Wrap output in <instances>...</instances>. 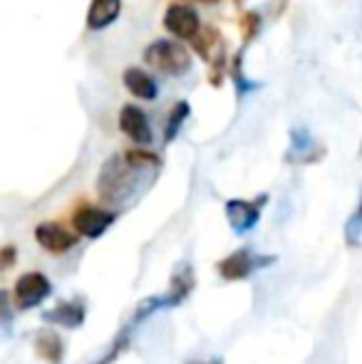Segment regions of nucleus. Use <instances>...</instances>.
Masks as SVG:
<instances>
[{
    "instance_id": "f03ea898",
    "label": "nucleus",
    "mask_w": 362,
    "mask_h": 364,
    "mask_svg": "<svg viewBox=\"0 0 362 364\" xmlns=\"http://www.w3.org/2000/svg\"><path fill=\"white\" fill-rule=\"evenodd\" d=\"M144 63L151 70L166 75V77H181L191 70V55L179 43L171 40H154L144 50Z\"/></svg>"
},
{
    "instance_id": "dca6fc26",
    "label": "nucleus",
    "mask_w": 362,
    "mask_h": 364,
    "mask_svg": "<svg viewBox=\"0 0 362 364\" xmlns=\"http://www.w3.org/2000/svg\"><path fill=\"white\" fill-rule=\"evenodd\" d=\"M313 149V136L308 129H293L290 132V156H300L303 161H308V151Z\"/></svg>"
},
{
    "instance_id": "a211bd4d",
    "label": "nucleus",
    "mask_w": 362,
    "mask_h": 364,
    "mask_svg": "<svg viewBox=\"0 0 362 364\" xmlns=\"http://www.w3.org/2000/svg\"><path fill=\"white\" fill-rule=\"evenodd\" d=\"M345 240H348V245H353V248H358L362 240V193H360L358 208L353 211V216L345 220Z\"/></svg>"
},
{
    "instance_id": "1a4fd4ad",
    "label": "nucleus",
    "mask_w": 362,
    "mask_h": 364,
    "mask_svg": "<svg viewBox=\"0 0 362 364\" xmlns=\"http://www.w3.org/2000/svg\"><path fill=\"white\" fill-rule=\"evenodd\" d=\"M119 129L129 136L134 144L149 146L151 144V127L147 114L137 105H124L119 112Z\"/></svg>"
},
{
    "instance_id": "f257e3e1",
    "label": "nucleus",
    "mask_w": 362,
    "mask_h": 364,
    "mask_svg": "<svg viewBox=\"0 0 362 364\" xmlns=\"http://www.w3.org/2000/svg\"><path fill=\"white\" fill-rule=\"evenodd\" d=\"M161 159L156 154L132 149L124 154H115L102 164V171L97 176V191L105 203H122L127 201L132 191L139 186L142 176L149 168H159Z\"/></svg>"
},
{
    "instance_id": "9b49d317",
    "label": "nucleus",
    "mask_w": 362,
    "mask_h": 364,
    "mask_svg": "<svg viewBox=\"0 0 362 364\" xmlns=\"http://www.w3.org/2000/svg\"><path fill=\"white\" fill-rule=\"evenodd\" d=\"M196 288V275H193V268L188 263H181L179 268L171 273L169 288L161 297H164V307L171 310V307H179L188 300V295Z\"/></svg>"
},
{
    "instance_id": "412c9836",
    "label": "nucleus",
    "mask_w": 362,
    "mask_h": 364,
    "mask_svg": "<svg viewBox=\"0 0 362 364\" xmlns=\"http://www.w3.org/2000/svg\"><path fill=\"white\" fill-rule=\"evenodd\" d=\"M10 317H13V310H10V297L5 290H0V327L8 325Z\"/></svg>"
},
{
    "instance_id": "4be33fe9",
    "label": "nucleus",
    "mask_w": 362,
    "mask_h": 364,
    "mask_svg": "<svg viewBox=\"0 0 362 364\" xmlns=\"http://www.w3.org/2000/svg\"><path fill=\"white\" fill-rule=\"evenodd\" d=\"M196 3H203V5H216V3H221V0H196Z\"/></svg>"
},
{
    "instance_id": "2eb2a0df",
    "label": "nucleus",
    "mask_w": 362,
    "mask_h": 364,
    "mask_svg": "<svg viewBox=\"0 0 362 364\" xmlns=\"http://www.w3.org/2000/svg\"><path fill=\"white\" fill-rule=\"evenodd\" d=\"M188 114H191V105H188L186 100L176 102V105L171 107L169 117H166V127H164V141H166V144L179 136V132H181L183 122L188 119Z\"/></svg>"
},
{
    "instance_id": "aec40b11",
    "label": "nucleus",
    "mask_w": 362,
    "mask_h": 364,
    "mask_svg": "<svg viewBox=\"0 0 362 364\" xmlns=\"http://www.w3.org/2000/svg\"><path fill=\"white\" fill-rule=\"evenodd\" d=\"M15 260H18V250H15L13 245H5V248L0 250V270L13 268Z\"/></svg>"
},
{
    "instance_id": "423d86ee",
    "label": "nucleus",
    "mask_w": 362,
    "mask_h": 364,
    "mask_svg": "<svg viewBox=\"0 0 362 364\" xmlns=\"http://www.w3.org/2000/svg\"><path fill=\"white\" fill-rule=\"evenodd\" d=\"M117 220L115 211H107V208L100 206H80L73 216V225H75V233L85 235V238H100V235L107 233L112 223Z\"/></svg>"
},
{
    "instance_id": "f3484780",
    "label": "nucleus",
    "mask_w": 362,
    "mask_h": 364,
    "mask_svg": "<svg viewBox=\"0 0 362 364\" xmlns=\"http://www.w3.org/2000/svg\"><path fill=\"white\" fill-rule=\"evenodd\" d=\"M159 310H166V307H164V297H161V295H151V297H147V300H142L139 305H137L134 315H132V327L142 325L147 317H151L154 312H159Z\"/></svg>"
},
{
    "instance_id": "ddd939ff",
    "label": "nucleus",
    "mask_w": 362,
    "mask_h": 364,
    "mask_svg": "<svg viewBox=\"0 0 362 364\" xmlns=\"http://www.w3.org/2000/svg\"><path fill=\"white\" fill-rule=\"evenodd\" d=\"M122 0H92L87 13V28L90 30H105L119 18Z\"/></svg>"
},
{
    "instance_id": "9d476101",
    "label": "nucleus",
    "mask_w": 362,
    "mask_h": 364,
    "mask_svg": "<svg viewBox=\"0 0 362 364\" xmlns=\"http://www.w3.org/2000/svg\"><path fill=\"white\" fill-rule=\"evenodd\" d=\"M43 320L48 322V325L78 330V327H82L85 320H87V307H85L82 300H63V302H58L53 310H45Z\"/></svg>"
},
{
    "instance_id": "5701e85b",
    "label": "nucleus",
    "mask_w": 362,
    "mask_h": 364,
    "mask_svg": "<svg viewBox=\"0 0 362 364\" xmlns=\"http://www.w3.org/2000/svg\"><path fill=\"white\" fill-rule=\"evenodd\" d=\"M191 364H223L221 360H213V362H191Z\"/></svg>"
},
{
    "instance_id": "7ed1b4c3",
    "label": "nucleus",
    "mask_w": 362,
    "mask_h": 364,
    "mask_svg": "<svg viewBox=\"0 0 362 364\" xmlns=\"http://www.w3.org/2000/svg\"><path fill=\"white\" fill-rule=\"evenodd\" d=\"M275 260H278L275 255H258V253H253L251 248H238V250H233L231 255L218 260L216 273L221 275L223 280H228V283H238V280L251 278L256 270L273 265Z\"/></svg>"
},
{
    "instance_id": "20e7f679",
    "label": "nucleus",
    "mask_w": 362,
    "mask_h": 364,
    "mask_svg": "<svg viewBox=\"0 0 362 364\" xmlns=\"http://www.w3.org/2000/svg\"><path fill=\"white\" fill-rule=\"evenodd\" d=\"M50 295H53V283L48 275L38 273V270L20 275L13 288V300L18 310H33V307L43 305Z\"/></svg>"
},
{
    "instance_id": "6e6552de",
    "label": "nucleus",
    "mask_w": 362,
    "mask_h": 364,
    "mask_svg": "<svg viewBox=\"0 0 362 364\" xmlns=\"http://www.w3.org/2000/svg\"><path fill=\"white\" fill-rule=\"evenodd\" d=\"M35 240H38L48 253L65 255L68 250H73L75 245H78L80 235L68 230L65 225L55 223V220H45V223H40L38 228H35Z\"/></svg>"
},
{
    "instance_id": "39448f33",
    "label": "nucleus",
    "mask_w": 362,
    "mask_h": 364,
    "mask_svg": "<svg viewBox=\"0 0 362 364\" xmlns=\"http://www.w3.org/2000/svg\"><path fill=\"white\" fill-rule=\"evenodd\" d=\"M266 201L268 196H258L256 201H246V198H231V201H226L223 211H226V220L233 228V233L238 235L251 233L258 225V220H261V208Z\"/></svg>"
},
{
    "instance_id": "4468645a",
    "label": "nucleus",
    "mask_w": 362,
    "mask_h": 364,
    "mask_svg": "<svg viewBox=\"0 0 362 364\" xmlns=\"http://www.w3.org/2000/svg\"><path fill=\"white\" fill-rule=\"evenodd\" d=\"M35 352L40 360L48 364H63L65 360V342L55 330H43L35 337Z\"/></svg>"
},
{
    "instance_id": "6ab92c4d",
    "label": "nucleus",
    "mask_w": 362,
    "mask_h": 364,
    "mask_svg": "<svg viewBox=\"0 0 362 364\" xmlns=\"http://www.w3.org/2000/svg\"><path fill=\"white\" fill-rule=\"evenodd\" d=\"M129 337H132V325L129 327H124V330L119 332V335L115 337V342H112V347H110V352H105L102 355V360H97L95 364H112L117 360V357L122 355V352L129 347Z\"/></svg>"
},
{
    "instance_id": "0eeeda50",
    "label": "nucleus",
    "mask_w": 362,
    "mask_h": 364,
    "mask_svg": "<svg viewBox=\"0 0 362 364\" xmlns=\"http://www.w3.org/2000/svg\"><path fill=\"white\" fill-rule=\"evenodd\" d=\"M164 28L179 40H196L198 30H201V18L191 5L174 3L164 13Z\"/></svg>"
},
{
    "instance_id": "f8f14e48",
    "label": "nucleus",
    "mask_w": 362,
    "mask_h": 364,
    "mask_svg": "<svg viewBox=\"0 0 362 364\" xmlns=\"http://www.w3.org/2000/svg\"><path fill=\"white\" fill-rule=\"evenodd\" d=\"M122 82H124V87L137 97V100L151 102V100H156V97H159V87H156L154 77L147 75L144 70H139V68L124 70V75H122Z\"/></svg>"
}]
</instances>
